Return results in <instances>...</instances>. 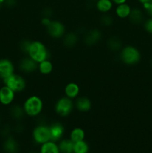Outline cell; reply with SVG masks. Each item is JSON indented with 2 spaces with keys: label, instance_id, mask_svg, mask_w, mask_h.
<instances>
[{
  "label": "cell",
  "instance_id": "cell-42",
  "mask_svg": "<svg viewBox=\"0 0 152 153\" xmlns=\"http://www.w3.org/2000/svg\"><path fill=\"white\" fill-rule=\"evenodd\" d=\"M93 1H97V0H93Z\"/></svg>",
  "mask_w": 152,
  "mask_h": 153
},
{
  "label": "cell",
  "instance_id": "cell-16",
  "mask_svg": "<svg viewBox=\"0 0 152 153\" xmlns=\"http://www.w3.org/2000/svg\"><path fill=\"white\" fill-rule=\"evenodd\" d=\"M75 143L69 138H63L58 142L60 153H74Z\"/></svg>",
  "mask_w": 152,
  "mask_h": 153
},
{
  "label": "cell",
  "instance_id": "cell-5",
  "mask_svg": "<svg viewBox=\"0 0 152 153\" xmlns=\"http://www.w3.org/2000/svg\"><path fill=\"white\" fill-rule=\"evenodd\" d=\"M2 81L4 85L8 87L15 93L22 92L25 91L27 86L25 78L21 75L16 74L15 73Z\"/></svg>",
  "mask_w": 152,
  "mask_h": 153
},
{
  "label": "cell",
  "instance_id": "cell-24",
  "mask_svg": "<svg viewBox=\"0 0 152 153\" xmlns=\"http://www.w3.org/2000/svg\"><path fill=\"white\" fill-rule=\"evenodd\" d=\"M128 19L132 23L138 25L142 22L143 21V13L140 9L133 8L131 10Z\"/></svg>",
  "mask_w": 152,
  "mask_h": 153
},
{
  "label": "cell",
  "instance_id": "cell-12",
  "mask_svg": "<svg viewBox=\"0 0 152 153\" xmlns=\"http://www.w3.org/2000/svg\"><path fill=\"white\" fill-rule=\"evenodd\" d=\"M75 107L78 111L86 113L89 111L92 108V102L86 97H77L75 102Z\"/></svg>",
  "mask_w": 152,
  "mask_h": 153
},
{
  "label": "cell",
  "instance_id": "cell-13",
  "mask_svg": "<svg viewBox=\"0 0 152 153\" xmlns=\"http://www.w3.org/2000/svg\"><path fill=\"white\" fill-rule=\"evenodd\" d=\"M102 37L101 32L98 29H91L85 34L84 36V43L87 46H92V45L96 44L97 43L101 40Z\"/></svg>",
  "mask_w": 152,
  "mask_h": 153
},
{
  "label": "cell",
  "instance_id": "cell-1",
  "mask_svg": "<svg viewBox=\"0 0 152 153\" xmlns=\"http://www.w3.org/2000/svg\"><path fill=\"white\" fill-rule=\"evenodd\" d=\"M22 107L25 116L29 117H36L42 113L44 104L43 100L40 97L37 95H31L25 100Z\"/></svg>",
  "mask_w": 152,
  "mask_h": 153
},
{
  "label": "cell",
  "instance_id": "cell-35",
  "mask_svg": "<svg viewBox=\"0 0 152 153\" xmlns=\"http://www.w3.org/2000/svg\"><path fill=\"white\" fill-rule=\"evenodd\" d=\"M23 129V128H22V125H21L20 123L17 124V125L15 126V130H16V131H17V132H19V131H22V130Z\"/></svg>",
  "mask_w": 152,
  "mask_h": 153
},
{
  "label": "cell",
  "instance_id": "cell-31",
  "mask_svg": "<svg viewBox=\"0 0 152 153\" xmlns=\"http://www.w3.org/2000/svg\"><path fill=\"white\" fill-rule=\"evenodd\" d=\"M143 5H144L145 9L148 13V14L152 17V1L149 3H146V4H143Z\"/></svg>",
  "mask_w": 152,
  "mask_h": 153
},
{
  "label": "cell",
  "instance_id": "cell-37",
  "mask_svg": "<svg viewBox=\"0 0 152 153\" xmlns=\"http://www.w3.org/2000/svg\"><path fill=\"white\" fill-rule=\"evenodd\" d=\"M139 2H141L142 4H146V3L151 2L152 0H139Z\"/></svg>",
  "mask_w": 152,
  "mask_h": 153
},
{
  "label": "cell",
  "instance_id": "cell-15",
  "mask_svg": "<svg viewBox=\"0 0 152 153\" xmlns=\"http://www.w3.org/2000/svg\"><path fill=\"white\" fill-rule=\"evenodd\" d=\"M3 149L6 153H17L19 151V143L16 139L8 136L3 143Z\"/></svg>",
  "mask_w": 152,
  "mask_h": 153
},
{
  "label": "cell",
  "instance_id": "cell-39",
  "mask_svg": "<svg viewBox=\"0 0 152 153\" xmlns=\"http://www.w3.org/2000/svg\"><path fill=\"white\" fill-rule=\"evenodd\" d=\"M1 117H0V123H1Z\"/></svg>",
  "mask_w": 152,
  "mask_h": 153
},
{
  "label": "cell",
  "instance_id": "cell-21",
  "mask_svg": "<svg viewBox=\"0 0 152 153\" xmlns=\"http://www.w3.org/2000/svg\"><path fill=\"white\" fill-rule=\"evenodd\" d=\"M85 135H86L85 131L83 128H80V127H76V128H73L70 132L69 139L74 143H77V142L84 140Z\"/></svg>",
  "mask_w": 152,
  "mask_h": 153
},
{
  "label": "cell",
  "instance_id": "cell-2",
  "mask_svg": "<svg viewBox=\"0 0 152 153\" xmlns=\"http://www.w3.org/2000/svg\"><path fill=\"white\" fill-rule=\"evenodd\" d=\"M120 60L127 65H135L142 58L140 51L134 46H126L122 48L119 53Z\"/></svg>",
  "mask_w": 152,
  "mask_h": 153
},
{
  "label": "cell",
  "instance_id": "cell-41",
  "mask_svg": "<svg viewBox=\"0 0 152 153\" xmlns=\"http://www.w3.org/2000/svg\"><path fill=\"white\" fill-rule=\"evenodd\" d=\"M30 153H35V152H30Z\"/></svg>",
  "mask_w": 152,
  "mask_h": 153
},
{
  "label": "cell",
  "instance_id": "cell-28",
  "mask_svg": "<svg viewBox=\"0 0 152 153\" xmlns=\"http://www.w3.org/2000/svg\"><path fill=\"white\" fill-rule=\"evenodd\" d=\"M31 41H30V40H24L21 42L19 48H20L21 51H22L24 54L28 55V51H29L30 49V46H31Z\"/></svg>",
  "mask_w": 152,
  "mask_h": 153
},
{
  "label": "cell",
  "instance_id": "cell-20",
  "mask_svg": "<svg viewBox=\"0 0 152 153\" xmlns=\"http://www.w3.org/2000/svg\"><path fill=\"white\" fill-rule=\"evenodd\" d=\"M10 114L13 119H14L15 120L19 121L21 120L24 117L25 114V111H24L22 105H12L10 107Z\"/></svg>",
  "mask_w": 152,
  "mask_h": 153
},
{
  "label": "cell",
  "instance_id": "cell-10",
  "mask_svg": "<svg viewBox=\"0 0 152 153\" xmlns=\"http://www.w3.org/2000/svg\"><path fill=\"white\" fill-rule=\"evenodd\" d=\"M14 73V65L9 59L0 60V78L4 80Z\"/></svg>",
  "mask_w": 152,
  "mask_h": 153
},
{
  "label": "cell",
  "instance_id": "cell-33",
  "mask_svg": "<svg viewBox=\"0 0 152 153\" xmlns=\"http://www.w3.org/2000/svg\"><path fill=\"white\" fill-rule=\"evenodd\" d=\"M51 22H52V19L49 17H43L41 19V24L46 28L50 24Z\"/></svg>",
  "mask_w": 152,
  "mask_h": 153
},
{
  "label": "cell",
  "instance_id": "cell-34",
  "mask_svg": "<svg viewBox=\"0 0 152 153\" xmlns=\"http://www.w3.org/2000/svg\"><path fill=\"white\" fill-rule=\"evenodd\" d=\"M52 14V10L49 8H46L43 11V17H49L50 18Z\"/></svg>",
  "mask_w": 152,
  "mask_h": 153
},
{
  "label": "cell",
  "instance_id": "cell-4",
  "mask_svg": "<svg viewBox=\"0 0 152 153\" xmlns=\"http://www.w3.org/2000/svg\"><path fill=\"white\" fill-rule=\"evenodd\" d=\"M75 107L72 100L66 97H62L57 100L55 105V111L58 116L66 117L69 116Z\"/></svg>",
  "mask_w": 152,
  "mask_h": 153
},
{
  "label": "cell",
  "instance_id": "cell-7",
  "mask_svg": "<svg viewBox=\"0 0 152 153\" xmlns=\"http://www.w3.org/2000/svg\"><path fill=\"white\" fill-rule=\"evenodd\" d=\"M46 31L52 38H62L66 34V27L64 24L60 21L52 20L50 24L46 27Z\"/></svg>",
  "mask_w": 152,
  "mask_h": 153
},
{
  "label": "cell",
  "instance_id": "cell-26",
  "mask_svg": "<svg viewBox=\"0 0 152 153\" xmlns=\"http://www.w3.org/2000/svg\"><path fill=\"white\" fill-rule=\"evenodd\" d=\"M89 149V144L84 140L74 144V153H88Z\"/></svg>",
  "mask_w": 152,
  "mask_h": 153
},
{
  "label": "cell",
  "instance_id": "cell-25",
  "mask_svg": "<svg viewBox=\"0 0 152 153\" xmlns=\"http://www.w3.org/2000/svg\"><path fill=\"white\" fill-rule=\"evenodd\" d=\"M107 47L112 52H117L122 49V43L120 39L117 37H110L107 43Z\"/></svg>",
  "mask_w": 152,
  "mask_h": 153
},
{
  "label": "cell",
  "instance_id": "cell-9",
  "mask_svg": "<svg viewBox=\"0 0 152 153\" xmlns=\"http://www.w3.org/2000/svg\"><path fill=\"white\" fill-rule=\"evenodd\" d=\"M18 67L22 73L29 74V73H33L37 71L38 68V63L27 55L19 61Z\"/></svg>",
  "mask_w": 152,
  "mask_h": 153
},
{
  "label": "cell",
  "instance_id": "cell-22",
  "mask_svg": "<svg viewBox=\"0 0 152 153\" xmlns=\"http://www.w3.org/2000/svg\"><path fill=\"white\" fill-rule=\"evenodd\" d=\"M40 153H60L58 143L52 140L43 143L41 145Z\"/></svg>",
  "mask_w": 152,
  "mask_h": 153
},
{
  "label": "cell",
  "instance_id": "cell-8",
  "mask_svg": "<svg viewBox=\"0 0 152 153\" xmlns=\"http://www.w3.org/2000/svg\"><path fill=\"white\" fill-rule=\"evenodd\" d=\"M50 130L51 140L54 142H59L61 139H63L65 133V127L63 124L61 122H53L49 126Z\"/></svg>",
  "mask_w": 152,
  "mask_h": 153
},
{
  "label": "cell",
  "instance_id": "cell-32",
  "mask_svg": "<svg viewBox=\"0 0 152 153\" xmlns=\"http://www.w3.org/2000/svg\"><path fill=\"white\" fill-rule=\"evenodd\" d=\"M16 0H4V4H5L7 7H11L16 5Z\"/></svg>",
  "mask_w": 152,
  "mask_h": 153
},
{
  "label": "cell",
  "instance_id": "cell-29",
  "mask_svg": "<svg viewBox=\"0 0 152 153\" xmlns=\"http://www.w3.org/2000/svg\"><path fill=\"white\" fill-rule=\"evenodd\" d=\"M10 131H11V128H10V126L8 125H4L3 126L2 128H1V134L4 137H8L9 134H10Z\"/></svg>",
  "mask_w": 152,
  "mask_h": 153
},
{
  "label": "cell",
  "instance_id": "cell-6",
  "mask_svg": "<svg viewBox=\"0 0 152 153\" xmlns=\"http://www.w3.org/2000/svg\"><path fill=\"white\" fill-rule=\"evenodd\" d=\"M32 137L37 144H43L51 140L50 130L49 126L45 124H39L33 129Z\"/></svg>",
  "mask_w": 152,
  "mask_h": 153
},
{
  "label": "cell",
  "instance_id": "cell-40",
  "mask_svg": "<svg viewBox=\"0 0 152 153\" xmlns=\"http://www.w3.org/2000/svg\"><path fill=\"white\" fill-rule=\"evenodd\" d=\"M1 78H0V82H1Z\"/></svg>",
  "mask_w": 152,
  "mask_h": 153
},
{
  "label": "cell",
  "instance_id": "cell-36",
  "mask_svg": "<svg viewBox=\"0 0 152 153\" xmlns=\"http://www.w3.org/2000/svg\"><path fill=\"white\" fill-rule=\"evenodd\" d=\"M112 1H114L115 3H116V4H122V3H125V0H112Z\"/></svg>",
  "mask_w": 152,
  "mask_h": 153
},
{
  "label": "cell",
  "instance_id": "cell-30",
  "mask_svg": "<svg viewBox=\"0 0 152 153\" xmlns=\"http://www.w3.org/2000/svg\"><path fill=\"white\" fill-rule=\"evenodd\" d=\"M144 27L147 32L152 34V17L145 21L144 24Z\"/></svg>",
  "mask_w": 152,
  "mask_h": 153
},
{
  "label": "cell",
  "instance_id": "cell-23",
  "mask_svg": "<svg viewBox=\"0 0 152 153\" xmlns=\"http://www.w3.org/2000/svg\"><path fill=\"white\" fill-rule=\"evenodd\" d=\"M96 8L102 13H107L113 8L112 0H97Z\"/></svg>",
  "mask_w": 152,
  "mask_h": 153
},
{
  "label": "cell",
  "instance_id": "cell-11",
  "mask_svg": "<svg viewBox=\"0 0 152 153\" xmlns=\"http://www.w3.org/2000/svg\"><path fill=\"white\" fill-rule=\"evenodd\" d=\"M15 94L8 87L4 85L0 88V103L4 105H10L13 102Z\"/></svg>",
  "mask_w": 152,
  "mask_h": 153
},
{
  "label": "cell",
  "instance_id": "cell-27",
  "mask_svg": "<svg viewBox=\"0 0 152 153\" xmlns=\"http://www.w3.org/2000/svg\"><path fill=\"white\" fill-rule=\"evenodd\" d=\"M100 21H101V23L104 26H110L113 24V19L111 17V16L107 14V13H104V15L101 16Z\"/></svg>",
  "mask_w": 152,
  "mask_h": 153
},
{
  "label": "cell",
  "instance_id": "cell-3",
  "mask_svg": "<svg viewBox=\"0 0 152 153\" xmlns=\"http://www.w3.org/2000/svg\"><path fill=\"white\" fill-rule=\"evenodd\" d=\"M37 63H40L44 60L49 59V52L46 45L39 40L31 41L28 55Z\"/></svg>",
  "mask_w": 152,
  "mask_h": 153
},
{
  "label": "cell",
  "instance_id": "cell-18",
  "mask_svg": "<svg viewBox=\"0 0 152 153\" xmlns=\"http://www.w3.org/2000/svg\"><path fill=\"white\" fill-rule=\"evenodd\" d=\"M132 8L129 4L126 3H122V4H118L116 8V14L120 19H126L128 18L130 13H131Z\"/></svg>",
  "mask_w": 152,
  "mask_h": 153
},
{
  "label": "cell",
  "instance_id": "cell-38",
  "mask_svg": "<svg viewBox=\"0 0 152 153\" xmlns=\"http://www.w3.org/2000/svg\"><path fill=\"white\" fill-rule=\"evenodd\" d=\"M4 0H0V8H1V7L2 6V4H4Z\"/></svg>",
  "mask_w": 152,
  "mask_h": 153
},
{
  "label": "cell",
  "instance_id": "cell-14",
  "mask_svg": "<svg viewBox=\"0 0 152 153\" xmlns=\"http://www.w3.org/2000/svg\"><path fill=\"white\" fill-rule=\"evenodd\" d=\"M79 94H80V88L78 85L75 82H69L66 84L64 88V94L65 97L74 100L78 97Z\"/></svg>",
  "mask_w": 152,
  "mask_h": 153
},
{
  "label": "cell",
  "instance_id": "cell-17",
  "mask_svg": "<svg viewBox=\"0 0 152 153\" xmlns=\"http://www.w3.org/2000/svg\"><path fill=\"white\" fill-rule=\"evenodd\" d=\"M62 38L63 45L68 48H72L75 46L78 41V36L75 32L66 33Z\"/></svg>",
  "mask_w": 152,
  "mask_h": 153
},
{
  "label": "cell",
  "instance_id": "cell-19",
  "mask_svg": "<svg viewBox=\"0 0 152 153\" xmlns=\"http://www.w3.org/2000/svg\"><path fill=\"white\" fill-rule=\"evenodd\" d=\"M54 65L53 63L49 59L44 60L41 62L38 63V68L37 70L42 75H49L53 71Z\"/></svg>",
  "mask_w": 152,
  "mask_h": 153
}]
</instances>
